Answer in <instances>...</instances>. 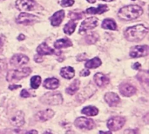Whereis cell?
Masks as SVG:
<instances>
[{"instance_id":"obj_38","label":"cell","mask_w":149,"mask_h":134,"mask_svg":"<svg viewBox=\"0 0 149 134\" xmlns=\"http://www.w3.org/2000/svg\"><path fill=\"white\" fill-rule=\"evenodd\" d=\"M4 37L3 36H0V52L3 49V43H4Z\"/></svg>"},{"instance_id":"obj_15","label":"cell","mask_w":149,"mask_h":134,"mask_svg":"<svg viewBox=\"0 0 149 134\" xmlns=\"http://www.w3.org/2000/svg\"><path fill=\"white\" fill-rule=\"evenodd\" d=\"M53 116H54V112L52 110H51V109H47V110L41 111V112H38L36 114L35 118L39 122H45V121H47V120L51 119Z\"/></svg>"},{"instance_id":"obj_32","label":"cell","mask_w":149,"mask_h":134,"mask_svg":"<svg viewBox=\"0 0 149 134\" xmlns=\"http://www.w3.org/2000/svg\"><path fill=\"white\" fill-rule=\"evenodd\" d=\"M69 17L72 19V20H79L81 19L83 17V13H79V12H71L69 14Z\"/></svg>"},{"instance_id":"obj_29","label":"cell","mask_w":149,"mask_h":134,"mask_svg":"<svg viewBox=\"0 0 149 134\" xmlns=\"http://www.w3.org/2000/svg\"><path fill=\"white\" fill-rule=\"evenodd\" d=\"M76 25H77V24H76L75 22H73V21L68 22V23L65 25V27H64V32H65V34H67V35L72 34L73 31H74V30H75V28H76Z\"/></svg>"},{"instance_id":"obj_39","label":"cell","mask_w":149,"mask_h":134,"mask_svg":"<svg viewBox=\"0 0 149 134\" xmlns=\"http://www.w3.org/2000/svg\"><path fill=\"white\" fill-rule=\"evenodd\" d=\"M34 60H35L36 62H38V63H40V62L43 61V58H42L41 56H39V55H36V56L34 57Z\"/></svg>"},{"instance_id":"obj_22","label":"cell","mask_w":149,"mask_h":134,"mask_svg":"<svg viewBox=\"0 0 149 134\" xmlns=\"http://www.w3.org/2000/svg\"><path fill=\"white\" fill-rule=\"evenodd\" d=\"M44 86L49 90H54L59 86V81L55 78H50L45 80Z\"/></svg>"},{"instance_id":"obj_1","label":"cell","mask_w":149,"mask_h":134,"mask_svg":"<svg viewBox=\"0 0 149 134\" xmlns=\"http://www.w3.org/2000/svg\"><path fill=\"white\" fill-rule=\"evenodd\" d=\"M148 29L143 24H137L132 27H129L125 31V37L128 41L137 42L144 38L148 34Z\"/></svg>"},{"instance_id":"obj_20","label":"cell","mask_w":149,"mask_h":134,"mask_svg":"<svg viewBox=\"0 0 149 134\" xmlns=\"http://www.w3.org/2000/svg\"><path fill=\"white\" fill-rule=\"evenodd\" d=\"M108 10V7L106 4H100L97 8H93V7H90L88 9H86V13L87 14H102L106 11Z\"/></svg>"},{"instance_id":"obj_14","label":"cell","mask_w":149,"mask_h":134,"mask_svg":"<svg viewBox=\"0 0 149 134\" xmlns=\"http://www.w3.org/2000/svg\"><path fill=\"white\" fill-rule=\"evenodd\" d=\"M10 122L16 127H21L24 125V114L21 111L15 112V114L10 118Z\"/></svg>"},{"instance_id":"obj_4","label":"cell","mask_w":149,"mask_h":134,"mask_svg":"<svg viewBox=\"0 0 149 134\" xmlns=\"http://www.w3.org/2000/svg\"><path fill=\"white\" fill-rule=\"evenodd\" d=\"M40 101L45 105L49 106H58L63 102V98L58 92H48L43 95L40 99Z\"/></svg>"},{"instance_id":"obj_27","label":"cell","mask_w":149,"mask_h":134,"mask_svg":"<svg viewBox=\"0 0 149 134\" xmlns=\"http://www.w3.org/2000/svg\"><path fill=\"white\" fill-rule=\"evenodd\" d=\"M101 63H102V62H101L100 58H99L98 57H96V58H93V59L88 60V61L86 63L85 66H86V68H87V69H95V68L100 66V65H101Z\"/></svg>"},{"instance_id":"obj_17","label":"cell","mask_w":149,"mask_h":134,"mask_svg":"<svg viewBox=\"0 0 149 134\" xmlns=\"http://www.w3.org/2000/svg\"><path fill=\"white\" fill-rule=\"evenodd\" d=\"M105 100L109 106H116L120 102V97L114 92H107L105 95Z\"/></svg>"},{"instance_id":"obj_19","label":"cell","mask_w":149,"mask_h":134,"mask_svg":"<svg viewBox=\"0 0 149 134\" xmlns=\"http://www.w3.org/2000/svg\"><path fill=\"white\" fill-rule=\"evenodd\" d=\"M137 78L138 80L143 85V86L145 87L146 91H148V83H149V76L148 71H142L140 72L137 75Z\"/></svg>"},{"instance_id":"obj_23","label":"cell","mask_w":149,"mask_h":134,"mask_svg":"<svg viewBox=\"0 0 149 134\" xmlns=\"http://www.w3.org/2000/svg\"><path fill=\"white\" fill-rule=\"evenodd\" d=\"M60 75L66 79H72L75 75V72L72 67L66 66L60 70Z\"/></svg>"},{"instance_id":"obj_9","label":"cell","mask_w":149,"mask_h":134,"mask_svg":"<svg viewBox=\"0 0 149 134\" xmlns=\"http://www.w3.org/2000/svg\"><path fill=\"white\" fill-rule=\"evenodd\" d=\"M74 125L78 128L83 129V130H92L95 127V123L93 119H86L84 117L77 119L74 122Z\"/></svg>"},{"instance_id":"obj_25","label":"cell","mask_w":149,"mask_h":134,"mask_svg":"<svg viewBox=\"0 0 149 134\" xmlns=\"http://www.w3.org/2000/svg\"><path fill=\"white\" fill-rule=\"evenodd\" d=\"M102 28L106 30H112V31H116L117 30V24L113 19L111 18H107L103 21L102 23Z\"/></svg>"},{"instance_id":"obj_21","label":"cell","mask_w":149,"mask_h":134,"mask_svg":"<svg viewBox=\"0 0 149 134\" xmlns=\"http://www.w3.org/2000/svg\"><path fill=\"white\" fill-rule=\"evenodd\" d=\"M37 51L39 55H52L54 53V50L50 48L45 43L39 44L37 48Z\"/></svg>"},{"instance_id":"obj_11","label":"cell","mask_w":149,"mask_h":134,"mask_svg":"<svg viewBox=\"0 0 149 134\" xmlns=\"http://www.w3.org/2000/svg\"><path fill=\"white\" fill-rule=\"evenodd\" d=\"M148 45H137L131 49L130 51V57L131 58H141L145 57L148 54Z\"/></svg>"},{"instance_id":"obj_3","label":"cell","mask_w":149,"mask_h":134,"mask_svg":"<svg viewBox=\"0 0 149 134\" xmlns=\"http://www.w3.org/2000/svg\"><path fill=\"white\" fill-rule=\"evenodd\" d=\"M31 72V68H22V69H18V70H10L8 71L7 72V81L9 82H16V81H19L22 78L28 77Z\"/></svg>"},{"instance_id":"obj_31","label":"cell","mask_w":149,"mask_h":134,"mask_svg":"<svg viewBox=\"0 0 149 134\" xmlns=\"http://www.w3.org/2000/svg\"><path fill=\"white\" fill-rule=\"evenodd\" d=\"M30 84H31V87L32 89H38L41 84V78L39 76H33L31 78Z\"/></svg>"},{"instance_id":"obj_7","label":"cell","mask_w":149,"mask_h":134,"mask_svg":"<svg viewBox=\"0 0 149 134\" xmlns=\"http://www.w3.org/2000/svg\"><path fill=\"white\" fill-rule=\"evenodd\" d=\"M95 92H96V88L92 84H89L86 87H85L84 89H82L81 92H79V94L76 97V99L78 102L83 103L85 100H86L90 97H92Z\"/></svg>"},{"instance_id":"obj_45","label":"cell","mask_w":149,"mask_h":134,"mask_svg":"<svg viewBox=\"0 0 149 134\" xmlns=\"http://www.w3.org/2000/svg\"><path fill=\"white\" fill-rule=\"evenodd\" d=\"M102 1H106V2H112L113 0H102Z\"/></svg>"},{"instance_id":"obj_34","label":"cell","mask_w":149,"mask_h":134,"mask_svg":"<svg viewBox=\"0 0 149 134\" xmlns=\"http://www.w3.org/2000/svg\"><path fill=\"white\" fill-rule=\"evenodd\" d=\"M74 3V0H61V5L63 7H69Z\"/></svg>"},{"instance_id":"obj_28","label":"cell","mask_w":149,"mask_h":134,"mask_svg":"<svg viewBox=\"0 0 149 134\" xmlns=\"http://www.w3.org/2000/svg\"><path fill=\"white\" fill-rule=\"evenodd\" d=\"M81 113H83V114H85L86 116L93 117V116H96L99 113V110L95 106H86L84 109H82Z\"/></svg>"},{"instance_id":"obj_43","label":"cell","mask_w":149,"mask_h":134,"mask_svg":"<svg viewBox=\"0 0 149 134\" xmlns=\"http://www.w3.org/2000/svg\"><path fill=\"white\" fill-rule=\"evenodd\" d=\"M27 133H38V132L37 131H29V132H27Z\"/></svg>"},{"instance_id":"obj_8","label":"cell","mask_w":149,"mask_h":134,"mask_svg":"<svg viewBox=\"0 0 149 134\" xmlns=\"http://www.w3.org/2000/svg\"><path fill=\"white\" fill-rule=\"evenodd\" d=\"M125 123H126V120L123 117H120V116L113 117V118L108 119L107 127L112 132H114V131L120 130L125 125Z\"/></svg>"},{"instance_id":"obj_41","label":"cell","mask_w":149,"mask_h":134,"mask_svg":"<svg viewBox=\"0 0 149 134\" xmlns=\"http://www.w3.org/2000/svg\"><path fill=\"white\" fill-rule=\"evenodd\" d=\"M20 87H21L20 85H10V86H9V89H10V90H14V89H17V88H20Z\"/></svg>"},{"instance_id":"obj_46","label":"cell","mask_w":149,"mask_h":134,"mask_svg":"<svg viewBox=\"0 0 149 134\" xmlns=\"http://www.w3.org/2000/svg\"><path fill=\"white\" fill-rule=\"evenodd\" d=\"M133 1H134V0H133Z\"/></svg>"},{"instance_id":"obj_2","label":"cell","mask_w":149,"mask_h":134,"mask_svg":"<svg viewBox=\"0 0 149 134\" xmlns=\"http://www.w3.org/2000/svg\"><path fill=\"white\" fill-rule=\"evenodd\" d=\"M142 14L143 9L141 6L135 4L125 6L121 8L118 12L119 17L123 20H134L138 18Z\"/></svg>"},{"instance_id":"obj_10","label":"cell","mask_w":149,"mask_h":134,"mask_svg":"<svg viewBox=\"0 0 149 134\" xmlns=\"http://www.w3.org/2000/svg\"><path fill=\"white\" fill-rule=\"evenodd\" d=\"M97 25H98V19L96 17H89L83 21V23L79 27V31L80 34H84L87 31L94 29Z\"/></svg>"},{"instance_id":"obj_18","label":"cell","mask_w":149,"mask_h":134,"mask_svg":"<svg viewBox=\"0 0 149 134\" xmlns=\"http://www.w3.org/2000/svg\"><path fill=\"white\" fill-rule=\"evenodd\" d=\"M94 82L100 87H105L109 84V78L103 73H96L94 75Z\"/></svg>"},{"instance_id":"obj_37","label":"cell","mask_w":149,"mask_h":134,"mask_svg":"<svg viewBox=\"0 0 149 134\" xmlns=\"http://www.w3.org/2000/svg\"><path fill=\"white\" fill-rule=\"evenodd\" d=\"M90 74V72L87 70V69H85V70H82L81 72H80V76L82 77H86Z\"/></svg>"},{"instance_id":"obj_42","label":"cell","mask_w":149,"mask_h":134,"mask_svg":"<svg viewBox=\"0 0 149 134\" xmlns=\"http://www.w3.org/2000/svg\"><path fill=\"white\" fill-rule=\"evenodd\" d=\"M25 38V36L24 35H23V34H20L19 36H18V37H17V39L18 40H24Z\"/></svg>"},{"instance_id":"obj_35","label":"cell","mask_w":149,"mask_h":134,"mask_svg":"<svg viewBox=\"0 0 149 134\" xmlns=\"http://www.w3.org/2000/svg\"><path fill=\"white\" fill-rule=\"evenodd\" d=\"M20 96L24 99H26V98H29L31 97V94L27 92V90H23L20 93Z\"/></svg>"},{"instance_id":"obj_30","label":"cell","mask_w":149,"mask_h":134,"mask_svg":"<svg viewBox=\"0 0 149 134\" xmlns=\"http://www.w3.org/2000/svg\"><path fill=\"white\" fill-rule=\"evenodd\" d=\"M98 39H99V35L97 33H91L85 37V40L88 44H95L98 41Z\"/></svg>"},{"instance_id":"obj_40","label":"cell","mask_w":149,"mask_h":134,"mask_svg":"<svg viewBox=\"0 0 149 134\" xmlns=\"http://www.w3.org/2000/svg\"><path fill=\"white\" fill-rule=\"evenodd\" d=\"M141 64L140 63H135V64H134L133 65V68L134 69H135V70H138V69H140L141 68Z\"/></svg>"},{"instance_id":"obj_5","label":"cell","mask_w":149,"mask_h":134,"mask_svg":"<svg viewBox=\"0 0 149 134\" xmlns=\"http://www.w3.org/2000/svg\"><path fill=\"white\" fill-rule=\"evenodd\" d=\"M16 6H17V10H22L24 12L35 10L36 9L40 7L38 4V3H36L33 0H17Z\"/></svg>"},{"instance_id":"obj_12","label":"cell","mask_w":149,"mask_h":134,"mask_svg":"<svg viewBox=\"0 0 149 134\" xmlns=\"http://www.w3.org/2000/svg\"><path fill=\"white\" fill-rule=\"evenodd\" d=\"M29 62V58L24 54H16L12 56L10 60V63L12 66L15 67H21L22 65L27 64Z\"/></svg>"},{"instance_id":"obj_16","label":"cell","mask_w":149,"mask_h":134,"mask_svg":"<svg viewBox=\"0 0 149 134\" xmlns=\"http://www.w3.org/2000/svg\"><path fill=\"white\" fill-rule=\"evenodd\" d=\"M64 18H65V11H64L63 10H58V11L55 12V13L50 17L51 24H52V25H53V26H58V25L62 23V21H63Z\"/></svg>"},{"instance_id":"obj_13","label":"cell","mask_w":149,"mask_h":134,"mask_svg":"<svg viewBox=\"0 0 149 134\" xmlns=\"http://www.w3.org/2000/svg\"><path fill=\"white\" fill-rule=\"evenodd\" d=\"M120 93L125 96V97H131L134 94L136 93L137 89L135 88V86H134L131 84L128 83H123L120 85Z\"/></svg>"},{"instance_id":"obj_33","label":"cell","mask_w":149,"mask_h":134,"mask_svg":"<svg viewBox=\"0 0 149 134\" xmlns=\"http://www.w3.org/2000/svg\"><path fill=\"white\" fill-rule=\"evenodd\" d=\"M7 70V65L5 64V62L2 59H0V77H2L3 75V73L5 72V71Z\"/></svg>"},{"instance_id":"obj_24","label":"cell","mask_w":149,"mask_h":134,"mask_svg":"<svg viewBox=\"0 0 149 134\" xmlns=\"http://www.w3.org/2000/svg\"><path fill=\"white\" fill-rule=\"evenodd\" d=\"M72 43L68 38H61V39L57 40L54 43V47L56 49L66 48V47H69V46H72Z\"/></svg>"},{"instance_id":"obj_44","label":"cell","mask_w":149,"mask_h":134,"mask_svg":"<svg viewBox=\"0 0 149 134\" xmlns=\"http://www.w3.org/2000/svg\"><path fill=\"white\" fill-rule=\"evenodd\" d=\"M89 3H94L95 2H96V0H87Z\"/></svg>"},{"instance_id":"obj_26","label":"cell","mask_w":149,"mask_h":134,"mask_svg":"<svg viewBox=\"0 0 149 134\" xmlns=\"http://www.w3.org/2000/svg\"><path fill=\"white\" fill-rule=\"evenodd\" d=\"M79 85H80V81L79 79H75L70 85L69 87L66 88L65 90V92L70 94V95H72V94H75L79 89Z\"/></svg>"},{"instance_id":"obj_6","label":"cell","mask_w":149,"mask_h":134,"mask_svg":"<svg viewBox=\"0 0 149 134\" xmlns=\"http://www.w3.org/2000/svg\"><path fill=\"white\" fill-rule=\"evenodd\" d=\"M39 21V18L32 14H29L26 12H22L20 13L17 17L16 18V22L20 24H24V25H31Z\"/></svg>"},{"instance_id":"obj_36","label":"cell","mask_w":149,"mask_h":134,"mask_svg":"<svg viewBox=\"0 0 149 134\" xmlns=\"http://www.w3.org/2000/svg\"><path fill=\"white\" fill-rule=\"evenodd\" d=\"M86 54H85V53H83V54H80V55H79L78 56V58H77V60L78 61H83V60H85V59H86Z\"/></svg>"}]
</instances>
